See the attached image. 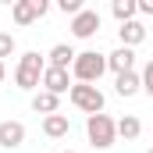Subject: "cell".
<instances>
[{"instance_id": "obj_5", "label": "cell", "mask_w": 153, "mask_h": 153, "mask_svg": "<svg viewBox=\"0 0 153 153\" xmlns=\"http://www.w3.org/2000/svg\"><path fill=\"white\" fill-rule=\"evenodd\" d=\"M50 11V4L46 0H18L14 7H11V18H14V25H22V29H29L36 18H43Z\"/></svg>"}, {"instance_id": "obj_9", "label": "cell", "mask_w": 153, "mask_h": 153, "mask_svg": "<svg viewBox=\"0 0 153 153\" xmlns=\"http://www.w3.org/2000/svg\"><path fill=\"white\" fill-rule=\"evenodd\" d=\"M107 71H114V75L135 71V50H128V46H117L114 53H107Z\"/></svg>"}, {"instance_id": "obj_1", "label": "cell", "mask_w": 153, "mask_h": 153, "mask_svg": "<svg viewBox=\"0 0 153 153\" xmlns=\"http://www.w3.org/2000/svg\"><path fill=\"white\" fill-rule=\"evenodd\" d=\"M43 71H46V57L29 50L18 57V68H14V85L18 89H39L43 85Z\"/></svg>"}, {"instance_id": "obj_13", "label": "cell", "mask_w": 153, "mask_h": 153, "mask_svg": "<svg viewBox=\"0 0 153 153\" xmlns=\"http://www.w3.org/2000/svg\"><path fill=\"white\" fill-rule=\"evenodd\" d=\"M75 57H78V53L68 46V43H57V46L46 53V64H50V68H61V71H68V68L75 64Z\"/></svg>"}, {"instance_id": "obj_4", "label": "cell", "mask_w": 153, "mask_h": 153, "mask_svg": "<svg viewBox=\"0 0 153 153\" xmlns=\"http://www.w3.org/2000/svg\"><path fill=\"white\" fill-rule=\"evenodd\" d=\"M68 100H71L85 117L103 114V103H107V100H103V93H100V85H85V82H75V85H71Z\"/></svg>"}, {"instance_id": "obj_7", "label": "cell", "mask_w": 153, "mask_h": 153, "mask_svg": "<svg viewBox=\"0 0 153 153\" xmlns=\"http://www.w3.org/2000/svg\"><path fill=\"white\" fill-rule=\"evenodd\" d=\"M43 89L53 93V96H64V93H71V75L46 64V71H43Z\"/></svg>"}, {"instance_id": "obj_17", "label": "cell", "mask_w": 153, "mask_h": 153, "mask_svg": "<svg viewBox=\"0 0 153 153\" xmlns=\"http://www.w3.org/2000/svg\"><path fill=\"white\" fill-rule=\"evenodd\" d=\"M14 50H18L14 36H11V32H0V61H4V57H11Z\"/></svg>"}, {"instance_id": "obj_3", "label": "cell", "mask_w": 153, "mask_h": 153, "mask_svg": "<svg viewBox=\"0 0 153 153\" xmlns=\"http://www.w3.org/2000/svg\"><path fill=\"white\" fill-rule=\"evenodd\" d=\"M85 135L96 150H111L117 139V121L111 114H93V117H85Z\"/></svg>"}, {"instance_id": "obj_12", "label": "cell", "mask_w": 153, "mask_h": 153, "mask_svg": "<svg viewBox=\"0 0 153 153\" xmlns=\"http://www.w3.org/2000/svg\"><path fill=\"white\" fill-rule=\"evenodd\" d=\"M139 89H143V75H139V71L114 75V93H117V96H125V100H128V96H135Z\"/></svg>"}, {"instance_id": "obj_16", "label": "cell", "mask_w": 153, "mask_h": 153, "mask_svg": "<svg viewBox=\"0 0 153 153\" xmlns=\"http://www.w3.org/2000/svg\"><path fill=\"white\" fill-rule=\"evenodd\" d=\"M139 132H143V121H139L135 114H125L121 121H117V135H121V139L132 143V139H139Z\"/></svg>"}, {"instance_id": "obj_6", "label": "cell", "mask_w": 153, "mask_h": 153, "mask_svg": "<svg viewBox=\"0 0 153 153\" xmlns=\"http://www.w3.org/2000/svg\"><path fill=\"white\" fill-rule=\"evenodd\" d=\"M96 32H100V14H96L93 7L78 11L75 18H71V36L75 39H93Z\"/></svg>"}, {"instance_id": "obj_2", "label": "cell", "mask_w": 153, "mask_h": 153, "mask_svg": "<svg viewBox=\"0 0 153 153\" xmlns=\"http://www.w3.org/2000/svg\"><path fill=\"white\" fill-rule=\"evenodd\" d=\"M103 71H107V53H96V50H82L71 64V75L85 85H96L103 78Z\"/></svg>"}, {"instance_id": "obj_11", "label": "cell", "mask_w": 153, "mask_h": 153, "mask_svg": "<svg viewBox=\"0 0 153 153\" xmlns=\"http://www.w3.org/2000/svg\"><path fill=\"white\" fill-rule=\"evenodd\" d=\"M32 111H36V114H43V117L61 114V96H53V93L39 89V93H32Z\"/></svg>"}, {"instance_id": "obj_18", "label": "cell", "mask_w": 153, "mask_h": 153, "mask_svg": "<svg viewBox=\"0 0 153 153\" xmlns=\"http://www.w3.org/2000/svg\"><path fill=\"white\" fill-rule=\"evenodd\" d=\"M143 93L153 96V57L146 61V68H143Z\"/></svg>"}, {"instance_id": "obj_20", "label": "cell", "mask_w": 153, "mask_h": 153, "mask_svg": "<svg viewBox=\"0 0 153 153\" xmlns=\"http://www.w3.org/2000/svg\"><path fill=\"white\" fill-rule=\"evenodd\" d=\"M139 4V14H153V0H135Z\"/></svg>"}, {"instance_id": "obj_14", "label": "cell", "mask_w": 153, "mask_h": 153, "mask_svg": "<svg viewBox=\"0 0 153 153\" xmlns=\"http://www.w3.org/2000/svg\"><path fill=\"white\" fill-rule=\"evenodd\" d=\"M68 132H71L68 114H50V117H43V135H50V139H64Z\"/></svg>"}, {"instance_id": "obj_8", "label": "cell", "mask_w": 153, "mask_h": 153, "mask_svg": "<svg viewBox=\"0 0 153 153\" xmlns=\"http://www.w3.org/2000/svg\"><path fill=\"white\" fill-rule=\"evenodd\" d=\"M25 143V125L22 121H0V150H18Z\"/></svg>"}, {"instance_id": "obj_21", "label": "cell", "mask_w": 153, "mask_h": 153, "mask_svg": "<svg viewBox=\"0 0 153 153\" xmlns=\"http://www.w3.org/2000/svg\"><path fill=\"white\" fill-rule=\"evenodd\" d=\"M4 75H7V68H4V61H0V82H4Z\"/></svg>"}, {"instance_id": "obj_23", "label": "cell", "mask_w": 153, "mask_h": 153, "mask_svg": "<svg viewBox=\"0 0 153 153\" xmlns=\"http://www.w3.org/2000/svg\"><path fill=\"white\" fill-rule=\"evenodd\" d=\"M146 153H153V146H150V150H146Z\"/></svg>"}, {"instance_id": "obj_22", "label": "cell", "mask_w": 153, "mask_h": 153, "mask_svg": "<svg viewBox=\"0 0 153 153\" xmlns=\"http://www.w3.org/2000/svg\"><path fill=\"white\" fill-rule=\"evenodd\" d=\"M64 153H75V150H64Z\"/></svg>"}, {"instance_id": "obj_19", "label": "cell", "mask_w": 153, "mask_h": 153, "mask_svg": "<svg viewBox=\"0 0 153 153\" xmlns=\"http://www.w3.org/2000/svg\"><path fill=\"white\" fill-rule=\"evenodd\" d=\"M57 7H61L64 14H71V18H75L78 11H85V7H82V0H57Z\"/></svg>"}, {"instance_id": "obj_15", "label": "cell", "mask_w": 153, "mask_h": 153, "mask_svg": "<svg viewBox=\"0 0 153 153\" xmlns=\"http://www.w3.org/2000/svg\"><path fill=\"white\" fill-rule=\"evenodd\" d=\"M111 14L117 18V25H125V22H135V14H139V4H135V0H114V4H111Z\"/></svg>"}, {"instance_id": "obj_10", "label": "cell", "mask_w": 153, "mask_h": 153, "mask_svg": "<svg viewBox=\"0 0 153 153\" xmlns=\"http://www.w3.org/2000/svg\"><path fill=\"white\" fill-rule=\"evenodd\" d=\"M117 39H121V46H128V50H135L143 39H146V25L135 18V22H125L121 29H117Z\"/></svg>"}]
</instances>
